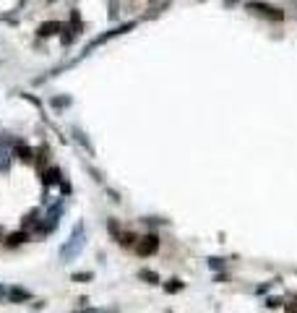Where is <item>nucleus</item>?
<instances>
[{
  "label": "nucleus",
  "instance_id": "nucleus-21",
  "mask_svg": "<svg viewBox=\"0 0 297 313\" xmlns=\"http://www.w3.org/2000/svg\"><path fill=\"white\" fill-rule=\"evenodd\" d=\"M279 303H282V300H279V298H271V300H266V305H268V308H277V305H279Z\"/></svg>",
  "mask_w": 297,
  "mask_h": 313
},
{
  "label": "nucleus",
  "instance_id": "nucleus-15",
  "mask_svg": "<svg viewBox=\"0 0 297 313\" xmlns=\"http://www.w3.org/2000/svg\"><path fill=\"white\" fill-rule=\"evenodd\" d=\"M71 279L73 282H91V279H94V274H91V272H76Z\"/></svg>",
  "mask_w": 297,
  "mask_h": 313
},
{
  "label": "nucleus",
  "instance_id": "nucleus-25",
  "mask_svg": "<svg viewBox=\"0 0 297 313\" xmlns=\"http://www.w3.org/2000/svg\"><path fill=\"white\" fill-rule=\"evenodd\" d=\"M0 240H3V230H0Z\"/></svg>",
  "mask_w": 297,
  "mask_h": 313
},
{
  "label": "nucleus",
  "instance_id": "nucleus-19",
  "mask_svg": "<svg viewBox=\"0 0 297 313\" xmlns=\"http://www.w3.org/2000/svg\"><path fill=\"white\" fill-rule=\"evenodd\" d=\"M118 16V0H110V18Z\"/></svg>",
  "mask_w": 297,
  "mask_h": 313
},
{
  "label": "nucleus",
  "instance_id": "nucleus-16",
  "mask_svg": "<svg viewBox=\"0 0 297 313\" xmlns=\"http://www.w3.org/2000/svg\"><path fill=\"white\" fill-rule=\"evenodd\" d=\"M107 230H110L112 235H115V238H120V232H123V230H120V225H118L115 219H110V222H107Z\"/></svg>",
  "mask_w": 297,
  "mask_h": 313
},
{
  "label": "nucleus",
  "instance_id": "nucleus-12",
  "mask_svg": "<svg viewBox=\"0 0 297 313\" xmlns=\"http://www.w3.org/2000/svg\"><path fill=\"white\" fill-rule=\"evenodd\" d=\"M118 243H120V245H125V248H130V245H133V248H136V243H139V238H136L133 232H120Z\"/></svg>",
  "mask_w": 297,
  "mask_h": 313
},
{
  "label": "nucleus",
  "instance_id": "nucleus-22",
  "mask_svg": "<svg viewBox=\"0 0 297 313\" xmlns=\"http://www.w3.org/2000/svg\"><path fill=\"white\" fill-rule=\"evenodd\" d=\"M284 310H287V313H297V300H294V303H289Z\"/></svg>",
  "mask_w": 297,
  "mask_h": 313
},
{
  "label": "nucleus",
  "instance_id": "nucleus-11",
  "mask_svg": "<svg viewBox=\"0 0 297 313\" xmlns=\"http://www.w3.org/2000/svg\"><path fill=\"white\" fill-rule=\"evenodd\" d=\"M55 183H63L60 180V170H47V172H44V186H55Z\"/></svg>",
  "mask_w": 297,
  "mask_h": 313
},
{
  "label": "nucleus",
  "instance_id": "nucleus-17",
  "mask_svg": "<svg viewBox=\"0 0 297 313\" xmlns=\"http://www.w3.org/2000/svg\"><path fill=\"white\" fill-rule=\"evenodd\" d=\"M73 136H76V139H78V141H81V144H84V146H86V149H89V151H91V144H89V141H86V136H84V133H81V131H78V128H73Z\"/></svg>",
  "mask_w": 297,
  "mask_h": 313
},
{
  "label": "nucleus",
  "instance_id": "nucleus-3",
  "mask_svg": "<svg viewBox=\"0 0 297 313\" xmlns=\"http://www.w3.org/2000/svg\"><path fill=\"white\" fill-rule=\"evenodd\" d=\"M159 251V235L156 232H149V235H144V238H139V243H136V253L139 256H154Z\"/></svg>",
  "mask_w": 297,
  "mask_h": 313
},
{
  "label": "nucleus",
  "instance_id": "nucleus-9",
  "mask_svg": "<svg viewBox=\"0 0 297 313\" xmlns=\"http://www.w3.org/2000/svg\"><path fill=\"white\" fill-rule=\"evenodd\" d=\"M26 240H29V232H26V230H18V232H11L3 243H6V245H11V248H16V245L26 243Z\"/></svg>",
  "mask_w": 297,
  "mask_h": 313
},
{
  "label": "nucleus",
  "instance_id": "nucleus-8",
  "mask_svg": "<svg viewBox=\"0 0 297 313\" xmlns=\"http://www.w3.org/2000/svg\"><path fill=\"white\" fill-rule=\"evenodd\" d=\"M13 151H16V156H18L21 162H34V149L24 146L21 141H16V144H13Z\"/></svg>",
  "mask_w": 297,
  "mask_h": 313
},
{
  "label": "nucleus",
  "instance_id": "nucleus-23",
  "mask_svg": "<svg viewBox=\"0 0 297 313\" xmlns=\"http://www.w3.org/2000/svg\"><path fill=\"white\" fill-rule=\"evenodd\" d=\"M91 313H107V310H91Z\"/></svg>",
  "mask_w": 297,
  "mask_h": 313
},
{
  "label": "nucleus",
  "instance_id": "nucleus-1",
  "mask_svg": "<svg viewBox=\"0 0 297 313\" xmlns=\"http://www.w3.org/2000/svg\"><path fill=\"white\" fill-rule=\"evenodd\" d=\"M84 245H86V230H84V225L78 222V225L73 227V232H71V238L63 243V248H60V261H63V264H71L73 258H78L81 251H84Z\"/></svg>",
  "mask_w": 297,
  "mask_h": 313
},
{
  "label": "nucleus",
  "instance_id": "nucleus-13",
  "mask_svg": "<svg viewBox=\"0 0 297 313\" xmlns=\"http://www.w3.org/2000/svg\"><path fill=\"white\" fill-rule=\"evenodd\" d=\"M139 279H144V282H149V284H159V274L151 272V269H141V272H139Z\"/></svg>",
  "mask_w": 297,
  "mask_h": 313
},
{
  "label": "nucleus",
  "instance_id": "nucleus-18",
  "mask_svg": "<svg viewBox=\"0 0 297 313\" xmlns=\"http://www.w3.org/2000/svg\"><path fill=\"white\" fill-rule=\"evenodd\" d=\"M52 105L55 107H65V105H71V97H58V99H52Z\"/></svg>",
  "mask_w": 297,
  "mask_h": 313
},
{
  "label": "nucleus",
  "instance_id": "nucleus-5",
  "mask_svg": "<svg viewBox=\"0 0 297 313\" xmlns=\"http://www.w3.org/2000/svg\"><path fill=\"white\" fill-rule=\"evenodd\" d=\"M6 300L21 305V303H29L32 300V293H29V290H24V287H8L6 290Z\"/></svg>",
  "mask_w": 297,
  "mask_h": 313
},
{
  "label": "nucleus",
  "instance_id": "nucleus-7",
  "mask_svg": "<svg viewBox=\"0 0 297 313\" xmlns=\"http://www.w3.org/2000/svg\"><path fill=\"white\" fill-rule=\"evenodd\" d=\"M60 29H63V24H58V21H44V24L37 29V34L44 39V37H55Z\"/></svg>",
  "mask_w": 297,
  "mask_h": 313
},
{
  "label": "nucleus",
  "instance_id": "nucleus-20",
  "mask_svg": "<svg viewBox=\"0 0 297 313\" xmlns=\"http://www.w3.org/2000/svg\"><path fill=\"white\" fill-rule=\"evenodd\" d=\"M209 266H211V269H222L224 261H222V258H209Z\"/></svg>",
  "mask_w": 297,
  "mask_h": 313
},
{
  "label": "nucleus",
  "instance_id": "nucleus-2",
  "mask_svg": "<svg viewBox=\"0 0 297 313\" xmlns=\"http://www.w3.org/2000/svg\"><path fill=\"white\" fill-rule=\"evenodd\" d=\"M245 8L258 13V16H263V18H268V21H284V11H279L277 6H271V3H263V0H248Z\"/></svg>",
  "mask_w": 297,
  "mask_h": 313
},
{
  "label": "nucleus",
  "instance_id": "nucleus-14",
  "mask_svg": "<svg viewBox=\"0 0 297 313\" xmlns=\"http://www.w3.org/2000/svg\"><path fill=\"white\" fill-rule=\"evenodd\" d=\"M182 287H185V284H182L180 279H170L167 284H165V293H170V295H175V293H180V290Z\"/></svg>",
  "mask_w": 297,
  "mask_h": 313
},
{
  "label": "nucleus",
  "instance_id": "nucleus-24",
  "mask_svg": "<svg viewBox=\"0 0 297 313\" xmlns=\"http://www.w3.org/2000/svg\"><path fill=\"white\" fill-rule=\"evenodd\" d=\"M227 3H237V0H227Z\"/></svg>",
  "mask_w": 297,
  "mask_h": 313
},
{
  "label": "nucleus",
  "instance_id": "nucleus-4",
  "mask_svg": "<svg viewBox=\"0 0 297 313\" xmlns=\"http://www.w3.org/2000/svg\"><path fill=\"white\" fill-rule=\"evenodd\" d=\"M133 27H136V21H128V24H123V27H118V29H112V32H107V34L97 37V39H94V42H91L89 47H86V53H91L94 47H99V44H104V42H107V39H112V37H118V34H125V32H130Z\"/></svg>",
  "mask_w": 297,
  "mask_h": 313
},
{
  "label": "nucleus",
  "instance_id": "nucleus-6",
  "mask_svg": "<svg viewBox=\"0 0 297 313\" xmlns=\"http://www.w3.org/2000/svg\"><path fill=\"white\" fill-rule=\"evenodd\" d=\"M8 144H16L13 139H6L0 136V172H8L11 167V151H8Z\"/></svg>",
  "mask_w": 297,
  "mask_h": 313
},
{
  "label": "nucleus",
  "instance_id": "nucleus-10",
  "mask_svg": "<svg viewBox=\"0 0 297 313\" xmlns=\"http://www.w3.org/2000/svg\"><path fill=\"white\" fill-rule=\"evenodd\" d=\"M37 217H39V212H37V209H32L24 219H21V227H24V230H26V227H37V225H39V219H37Z\"/></svg>",
  "mask_w": 297,
  "mask_h": 313
}]
</instances>
